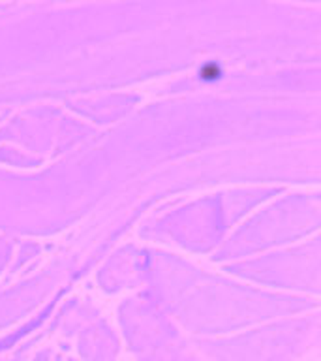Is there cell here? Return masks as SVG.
<instances>
[{
	"label": "cell",
	"mask_w": 321,
	"mask_h": 361,
	"mask_svg": "<svg viewBox=\"0 0 321 361\" xmlns=\"http://www.w3.org/2000/svg\"><path fill=\"white\" fill-rule=\"evenodd\" d=\"M201 78L203 79H216L220 78V68L214 64V62H208V64H205V66L201 68Z\"/></svg>",
	"instance_id": "obj_1"
}]
</instances>
